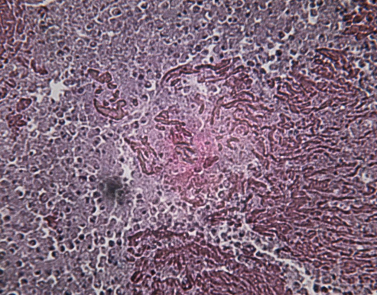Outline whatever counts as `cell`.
<instances>
[{"instance_id":"6da1fadb","label":"cell","mask_w":377,"mask_h":295,"mask_svg":"<svg viewBox=\"0 0 377 295\" xmlns=\"http://www.w3.org/2000/svg\"><path fill=\"white\" fill-rule=\"evenodd\" d=\"M31 102V101L30 99H21L18 104V111H19L24 110L30 105Z\"/></svg>"}]
</instances>
